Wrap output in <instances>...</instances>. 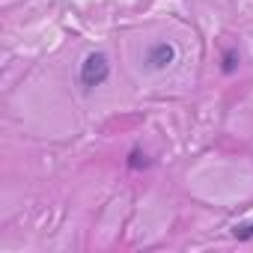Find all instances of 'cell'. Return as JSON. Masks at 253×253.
Instances as JSON below:
<instances>
[{"mask_svg":"<svg viewBox=\"0 0 253 253\" xmlns=\"http://www.w3.org/2000/svg\"><path fill=\"white\" fill-rule=\"evenodd\" d=\"M107 78H110V63H107V57H104L101 51L86 54L84 63H81V69H78V84L89 92V89L101 86Z\"/></svg>","mask_w":253,"mask_h":253,"instance_id":"1","label":"cell"},{"mask_svg":"<svg viewBox=\"0 0 253 253\" xmlns=\"http://www.w3.org/2000/svg\"><path fill=\"white\" fill-rule=\"evenodd\" d=\"M176 63V45H170V42H155V45H149V51H146V66L152 69V72H164L167 66H173Z\"/></svg>","mask_w":253,"mask_h":253,"instance_id":"2","label":"cell"},{"mask_svg":"<svg viewBox=\"0 0 253 253\" xmlns=\"http://www.w3.org/2000/svg\"><path fill=\"white\" fill-rule=\"evenodd\" d=\"M125 167H128V170H146V167H152V161H149V155H146L143 149H131Z\"/></svg>","mask_w":253,"mask_h":253,"instance_id":"3","label":"cell"},{"mask_svg":"<svg viewBox=\"0 0 253 253\" xmlns=\"http://www.w3.org/2000/svg\"><path fill=\"white\" fill-rule=\"evenodd\" d=\"M238 60H241V57H238V51H232V48H229V51H223V66H220V69H223V75H232V72L238 69Z\"/></svg>","mask_w":253,"mask_h":253,"instance_id":"4","label":"cell"},{"mask_svg":"<svg viewBox=\"0 0 253 253\" xmlns=\"http://www.w3.org/2000/svg\"><path fill=\"white\" fill-rule=\"evenodd\" d=\"M232 235H235L238 241H250V238H253V220H244V223H238V226L232 229Z\"/></svg>","mask_w":253,"mask_h":253,"instance_id":"5","label":"cell"}]
</instances>
